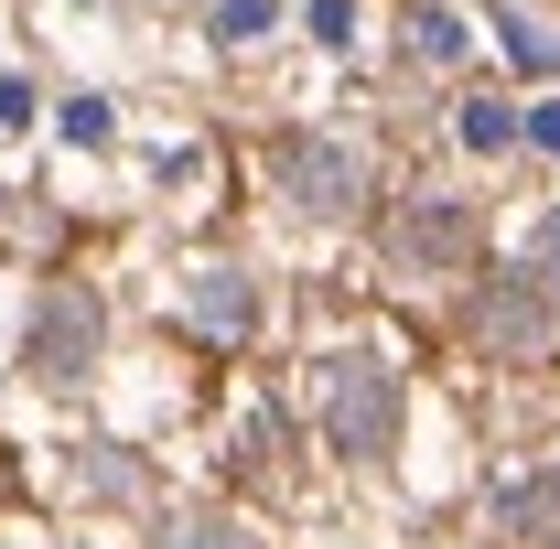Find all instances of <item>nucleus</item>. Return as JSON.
<instances>
[]
</instances>
